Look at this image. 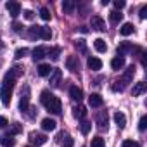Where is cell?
<instances>
[{"mask_svg":"<svg viewBox=\"0 0 147 147\" xmlns=\"http://www.w3.org/2000/svg\"><path fill=\"white\" fill-rule=\"evenodd\" d=\"M40 102H42V104L47 107V111L52 113V114H61V111H62L61 100H59L54 94H50L49 90H43V92L40 94Z\"/></svg>","mask_w":147,"mask_h":147,"instance_id":"cell-1","label":"cell"},{"mask_svg":"<svg viewBox=\"0 0 147 147\" xmlns=\"http://www.w3.org/2000/svg\"><path fill=\"white\" fill-rule=\"evenodd\" d=\"M133 76H135V66H130L123 75H121V78H118L114 83H113V92H123L126 87H128V83H131V80H133Z\"/></svg>","mask_w":147,"mask_h":147,"instance_id":"cell-2","label":"cell"},{"mask_svg":"<svg viewBox=\"0 0 147 147\" xmlns=\"http://www.w3.org/2000/svg\"><path fill=\"white\" fill-rule=\"evenodd\" d=\"M12 90H14V82L12 80H4V85L0 88V99H2L4 106L11 104V97H12Z\"/></svg>","mask_w":147,"mask_h":147,"instance_id":"cell-3","label":"cell"},{"mask_svg":"<svg viewBox=\"0 0 147 147\" xmlns=\"http://www.w3.org/2000/svg\"><path fill=\"white\" fill-rule=\"evenodd\" d=\"M30 107V88L24 87V94L21 92V100H19V111L21 113H26Z\"/></svg>","mask_w":147,"mask_h":147,"instance_id":"cell-4","label":"cell"},{"mask_svg":"<svg viewBox=\"0 0 147 147\" xmlns=\"http://www.w3.org/2000/svg\"><path fill=\"white\" fill-rule=\"evenodd\" d=\"M90 24H92V28L95 31H104L106 30V23H104V19L100 16H92L90 18Z\"/></svg>","mask_w":147,"mask_h":147,"instance_id":"cell-5","label":"cell"},{"mask_svg":"<svg viewBox=\"0 0 147 147\" xmlns=\"http://www.w3.org/2000/svg\"><path fill=\"white\" fill-rule=\"evenodd\" d=\"M66 66H67V69L69 71H78L80 69V61H78V55H69L67 59H66Z\"/></svg>","mask_w":147,"mask_h":147,"instance_id":"cell-6","label":"cell"},{"mask_svg":"<svg viewBox=\"0 0 147 147\" xmlns=\"http://www.w3.org/2000/svg\"><path fill=\"white\" fill-rule=\"evenodd\" d=\"M5 9L9 11V14H11L12 18H18V16L21 14V5H19V2H7V4H5Z\"/></svg>","mask_w":147,"mask_h":147,"instance_id":"cell-7","label":"cell"},{"mask_svg":"<svg viewBox=\"0 0 147 147\" xmlns=\"http://www.w3.org/2000/svg\"><path fill=\"white\" fill-rule=\"evenodd\" d=\"M49 76H50V87H59L61 78H62V71L61 69H52V73Z\"/></svg>","mask_w":147,"mask_h":147,"instance_id":"cell-8","label":"cell"},{"mask_svg":"<svg viewBox=\"0 0 147 147\" xmlns=\"http://www.w3.org/2000/svg\"><path fill=\"white\" fill-rule=\"evenodd\" d=\"M23 75V67H19V66H14L7 75H5V78L4 80H12V82H16V78H19Z\"/></svg>","mask_w":147,"mask_h":147,"instance_id":"cell-9","label":"cell"},{"mask_svg":"<svg viewBox=\"0 0 147 147\" xmlns=\"http://www.w3.org/2000/svg\"><path fill=\"white\" fill-rule=\"evenodd\" d=\"M69 95H71V99L73 100H82L83 99V92H82V88L80 87H76V85H73L71 88H69Z\"/></svg>","mask_w":147,"mask_h":147,"instance_id":"cell-10","label":"cell"},{"mask_svg":"<svg viewBox=\"0 0 147 147\" xmlns=\"http://www.w3.org/2000/svg\"><path fill=\"white\" fill-rule=\"evenodd\" d=\"M47 52H49V49L40 45V47H36V49L33 50V59H35V61H42L43 57H47Z\"/></svg>","mask_w":147,"mask_h":147,"instance_id":"cell-11","label":"cell"},{"mask_svg":"<svg viewBox=\"0 0 147 147\" xmlns=\"http://www.w3.org/2000/svg\"><path fill=\"white\" fill-rule=\"evenodd\" d=\"M87 66H88L92 71H99V69L102 67V61H100L99 57H88V61H87Z\"/></svg>","mask_w":147,"mask_h":147,"instance_id":"cell-12","label":"cell"},{"mask_svg":"<svg viewBox=\"0 0 147 147\" xmlns=\"http://www.w3.org/2000/svg\"><path fill=\"white\" fill-rule=\"evenodd\" d=\"M97 126H99L100 130L107 128V111H100V113L97 114Z\"/></svg>","mask_w":147,"mask_h":147,"instance_id":"cell-13","label":"cell"},{"mask_svg":"<svg viewBox=\"0 0 147 147\" xmlns=\"http://www.w3.org/2000/svg\"><path fill=\"white\" fill-rule=\"evenodd\" d=\"M55 126H57L55 119H52V118H45V119H42V130H45V131H52V130H55Z\"/></svg>","mask_w":147,"mask_h":147,"instance_id":"cell-14","label":"cell"},{"mask_svg":"<svg viewBox=\"0 0 147 147\" xmlns=\"http://www.w3.org/2000/svg\"><path fill=\"white\" fill-rule=\"evenodd\" d=\"M145 88H147V83H145V82H138V83H135V85H133V90H131L133 97L142 95V94L145 92Z\"/></svg>","mask_w":147,"mask_h":147,"instance_id":"cell-15","label":"cell"},{"mask_svg":"<svg viewBox=\"0 0 147 147\" xmlns=\"http://www.w3.org/2000/svg\"><path fill=\"white\" fill-rule=\"evenodd\" d=\"M111 67H113L114 71H119V69H123V67H125V57H119V55H116V57L111 61Z\"/></svg>","mask_w":147,"mask_h":147,"instance_id":"cell-16","label":"cell"},{"mask_svg":"<svg viewBox=\"0 0 147 147\" xmlns=\"http://www.w3.org/2000/svg\"><path fill=\"white\" fill-rule=\"evenodd\" d=\"M130 50H133L131 43H130V42H121V45L118 47V55H119V57H123V55H125V54H128Z\"/></svg>","mask_w":147,"mask_h":147,"instance_id":"cell-17","label":"cell"},{"mask_svg":"<svg viewBox=\"0 0 147 147\" xmlns=\"http://www.w3.org/2000/svg\"><path fill=\"white\" fill-rule=\"evenodd\" d=\"M88 104H90L92 107H100V106H102V97H100L99 94H90Z\"/></svg>","mask_w":147,"mask_h":147,"instance_id":"cell-18","label":"cell"},{"mask_svg":"<svg viewBox=\"0 0 147 147\" xmlns=\"http://www.w3.org/2000/svg\"><path fill=\"white\" fill-rule=\"evenodd\" d=\"M114 121H116V125H118L119 130H123V128L126 126V116H125L123 113H119V111L114 114Z\"/></svg>","mask_w":147,"mask_h":147,"instance_id":"cell-19","label":"cell"},{"mask_svg":"<svg viewBox=\"0 0 147 147\" xmlns=\"http://www.w3.org/2000/svg\"><path fill=\"white\" fill-rule=\"evenodd\" d=\"M75 7H76V4L73 2V0H64V2H62L64 14H73V12H75Z\"/></svg>","mask_w":147,"mask_h":147,"instance_id":"cell-20","label":"cell"},{"mask_svg":"<svg viewBox=\"0 0 147 147\" xmlns=\"http://www.w3.org/2000/svg\"><path fill=\"white\" fill-rule=\"evenodd\" d=\"M73 116H75L76 119H83L87 116V109L83 106H76V107H73Z\"/></svg>","mask_w":147,"mask_h":147,"instance_id":"cell-21","label":"cell"},{"mask_svg":"<svg viewBox=\"0 0 147 147\" xmlns=\"http://www.w3.org/2000/svg\"><path fill=\"white\" fill-rule=\"evenodd\" d=\"M14 137L11 135V133H7V135H2V137H0V144H2L4 147H12L14 145Z\"/></svg>","mask_w":147,"mask_h":147,"instance_id":"cell-22","label":"cell"},{"mask_svg":"<svg viewBox=\"0 0 147 147\" xmlns=\"http://www.w3.org/2000/svg\"><path fill=\"white\" fill-rule=\"evenodd\" d=\"M135 31V26L131 24V23H125L121 28H119V33L123 35V36H128V35H131Z\"/></svg>","mask_w":147,"mask_h":147,"instance_id":"cell-23","label":"cell"},{"mask_svg":"<svg viewBox=\"0 0 147 147\" xmlns=\"http://www.w3.org/2000/svg\"><path fill=\"white\" fill-rule=\"evenodd\" d=\"M30 138H31V142H33V144H36V145H42V144H45V142H47V137H45V135H42V133H31V135H30Z\"/></svg>","mask_w":147,"mask_h":147,"instance_id":"cell-24","label":"cell"},{"mask_svg":"<svg viewBox=\"0 0 147 147\" xmlns=\"http://www.w3.org/2000/svg\"><path fill=\"white\" fill-rule=\"evenodd\" d=\"M54 67H50V64H40L38 66V75L40 76H49L50 73H52Z\"/></svg>","mask_w":147,"mask_h":147,"instance_id":"cell-25","label":"cell"},{"mask_svg":"<svg viewBox=\"0 0 147 147\" xmlns=\"http://www.w3.org/2000/svg\"><path fill=\"white\" fill-rule=\"evenodd\" d=\"M40 31H42V26H31V28L28 30V36H30L31 40L40 38Z\"/></svg>","mask_w":147,"mask_h":147,"instance_id":"cell-26","label":"cell"},{"mask_svg":"<svg viewBox=\"0 0 147 147\" xmlns=\"http://www.w3.org/2000/svg\"><path fill=\"white\" fill-rule=\"evenodd\" d=\"M94 47H95L97 52H106V50H107V43H106L102 38H97V40L94 42Z\"/></svg>","mask_w":147,"mask_h":147,"instance_id":"cell-27","label":"cell"},{"mask_svg":"<svg viewBox=\"0 0 147 147\" xmlns=\"http://www.w3.org/2000/svg\"><path fill=\"white\" fill-rule=\"evenodd\" d=\"M61 55V47H52L49 52H47V57H50L52 61H57Z\"/></svg>","mask_w":147,"mask_h":147,"instance_id":"cell-28","label":"cell"},{"mask_svg":"<svg viewBox=\"0 0 147 147\" xmlns=\"http://www.w3.org/2000/svg\"><path fill=\"white\" fill-rule=\"evenodd\" d=\"M121 19H123V14H121V12H118V11H113V12L109 14V21H111L113 24H118Z\"/></svg>","mask_w":147,"mask_h":147,"instance_id":"cell-29","label":"cell"},{"mask_svg":"<svg viewBox=\"0 0 147 147\" xmlns=\"http://www.w3.org/2000/svg\"><path fill=\"white\" fill-rule=\"evenodd\" d=\"M40 38H42V40H50V38H52V31H50V28H47V26H42Z\"/></svg>","mask_w":147,"mask_h":147,"instance_id":"cell-30","label":"cell"},{"mask_svg":"<svg viewBox=\"0 0 147 147\" xmlns=\"http://www.w3.org/2000/svg\"><path fill=\"white\" fill-rule=\"evenodd\" d=\"M75 47H76L82 54H87V43H85V40H76V42H75Z\"/></svg>","mask_w":147,"mask_h":147,"instance_id":"cell-31","label":"cell"},{"mask_svg":"<svg viewBox=\"0 0 147 147\" xmlns=\"http://www.w3.org/2000/svg\"><path fill=\"white\" fill-rule=\"evenodd\" d=\"M50 16H52V14H50V11H49L47 7H42V9H40V18H42L43 21H50Z\"/></svg>","mask_w":147,"mask_h":147,"instance_id":"cell-32","label":"cell"},{"mask_svg":"<svg viewBox=\"0 0 147 147\" xmlns=\"http://www.w3.org/2000/svg\"><path fill=\"white\" fill-rule=\"evenodd\" d=\"M92 147H106V142L102 137H95L92 138Z\"/></svg>","mask_w":147,"mask_h":147,"instance_id":"cell-33","label":"cell"},{"mask_svg":"<svg viewBox=\"0 0 147 147\" xmlns=\"http://www.w3.org/2000/svg\"><path fill=\"white\" fill-rule=\"evenodd\" d=\"M80 128H82V133H88L90 131V128H92V125L88 123V121H82V125H80Z\"/></svg>","mask_w":147,"mask_h":147,"instance_id":"cell-34","label":"cell"},{"mask_svg":"<svg viewBox=\"0 0 147 147\" xmlns=\"http://www.w3.org/2000/svg\"><path fill=\"white\" fill-rule=\"evenodd\" d=\"M145 128H147V118H145V116H142V118H140V121H138V130H140V131H144Z\"/></svg>","mask_w":147,"mask_h":147,"instance_id":"cell-35","label":"cell"},{"mask_svg":"<svg viewBox=\"0 0 147 147\" xmlns=\"http://www.w3.org/2000/svg\"><path fill=\"white\" fill-rule=\"evenodd\" d=\"M121 147H140V145H138V142H135V140H125V142L121 144Z\"/></svg>","mask_w":147,"mask_h":147,"instance_id":"cell-36","label":"cell"},{"mask_svg":"<svg viewBox=\"0 0 147 147\" xmlns=\"http://www.w3.org/2000/svg\"><path fill=\"white\" fill-rule=\"evenodd\" d=\"M26 54H28V49H24V47H23V49H18V50H16V59H21V57H24Z\"/></svg>","mask_w":147,"mask_h":147,"instance_id":"cell-37","label":"cell"},{"mask_svg":"<svg viewBox=\"0 0 147 147\" xmlns=\"http://www.w3.org/2000/svg\"><path fill=\"white\" fill-rule=\"evenodd\" d=\"M62 147H73V138H71L69 135L64 137V140H62Z\"/></svg>","mask_w":147,"mask_h":147,"instance_id":"cell-38","label":"cell"},{"mask_svg":"<svg viewBox=\"0 0 147 147\" xmlns=\"http://www.w3.org/2000/svg\"><path fill=\"white\" fill-rule=\"evenodd\" d=\"M114 7H116V11L119 12V11L125 7V2H123V0H114Z\"/></svg>","mask_w":147,"mask_h":147,"instance_id":"cell-39","label":"cell"},{"mask_svg":"<svg viewBox=\"0 0 147 147\" xmlns=\"http://www.w3.org/2000/svg\"><path fill=\"white\" fill-rule=\"evenodd\" d=\"M140 18H142V19L147 18V5H142V7H140Z\"/></svg>","mask_w":147,"mask_h":147,"instance_id":"cell-40","label":"cell"},{"mask_svg":"<svg viewBox=\"0 0 147 147\" xmlns=\"http://www.w3.org/2000/svg\"><path fill=\"white\" fill-rule=\"evenodd\" d=\"M21 131V126H19V123H14V126H12V130H11V135H14V133H19Z\"/></svg>","mask_w":147,"mask_h":147,"instance_id":"cell-41","label":"cell"},{"mask_svg":"<svg viewBox=\"0 0 147 147\" xmlns=\"http://www.w3.org/2000/svg\"><path fill=\"white\" fill-rule=\"evenodd\" d=\"M12 28H14V31H16V33H21V31H23V24H19V23H14V24H12Z\"/></svg>","mask_w":147,"mask_h":147,"instance_id":"cell-42","label":"cell"},{"mask_svg":"<svg viewBox=\"0 0 147 147\" xmlns=\"http://www.w3.org/2000/svg\"><path fill=\"white\" fill-rule=\"evenodd\" d=\"M24 18H26L28 21H31V19H33V11H24Z\"/></svg>","mask_w":147,"mask_h":147,"instance_id":"cell-43","label":"cell"},{"mask_svg":"<svg viewBox=\"0 0 147 147\" xmlns=\"http://www.w3.org/2000/svg\"><path fill=\"white\" fill-rule=\"evenodd\" d=\"M9 123H7V119L4 118V116H0V128H4V126H7Z\"/></svg>","mask_w":147,"mask_h":147,"instance_id":"cell-44","label":"cell"},{"mask_svg":"<svg viewBox=\"0 0 147 147\" xmlns=\"http://www.w3.org/2000/svg\"><path fill=\"white\" fill-rule=\"evenodd\" d=\"M0 49H2V40H0Z\"/></svg>","mask_w":147,"mask_h":147,"instance_id":"cell-45","label":"cell"},{"mask_svg":"<svg viewBox=\"0 0 147 147\" xmlns=\"http://www.w3.org/2000/svg\"><path fill=\"white\" fill-rule=\"evenodd\" d=\"M26 147H33V145H26Z\"/></svg>","mask_w":147,"mask_h":147,"instance_id":"cell-46","label":"cell"}]
</instances>
